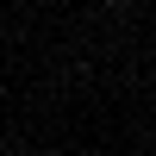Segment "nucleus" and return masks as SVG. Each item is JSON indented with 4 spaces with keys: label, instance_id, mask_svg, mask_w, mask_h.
Segmentation results:
<instances>
[{
    "label": "nucleus",
    "instance_id": "obj_1",
    "mask_svg": "<svg viewBox=\"0 0 156 156\" xmlns=\"http://www.w3.org/2000/svg\"><path fill=\"white\" fill-rule=\"evenodd\" d=\"M106 6H125V0H106Z\"/></svg>",
    "mask_w": 156,
    "mask_h": 156
}]
</instances>
